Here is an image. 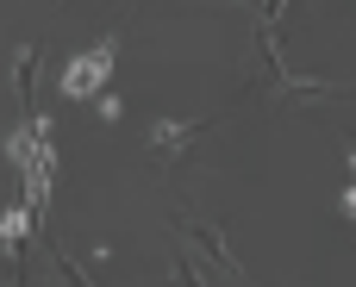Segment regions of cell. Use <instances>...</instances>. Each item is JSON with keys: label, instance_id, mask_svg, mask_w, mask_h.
Returning <instances> with one entry per match:
<instances>
[{"label": "cell", "instance_id": "obj_2", "mask_svg": "<svg viewBox=\"0 0 356 287\" xmlns=\"http://www.w3.org/2000/svg\"><path fill=\"white\" fill-rule=\"evenodd\" d=\"M150 138H156V150H163V156H181V150L200 138V119H156V131H150Z\"/></svg>", "mask_w": 356, "mask_h": 287}, {"label": "cell", "instance_id": "obj_3", "mask_svg": "<svg viewBox=\"0 0 356 287\" xmlns=\"http://www.w3.org/2000/svg\"><path fill=\"white\" fill-rule=\"evenodd\" d=\"M19 231H25V213H6L0 219V244H19Z\"/></svg>", "mask_w": 356, "mask_h": 287}, {"label": "cell", "instance_id": "obj_4", "mask_svg": "<svg viewBox=\"0 0 356 287\" xmlns=\"http://www.w3.org/2000/svg\"><path fill=\"white\" fill-rule=\"evenodd\" d=\"M344 213L356 219V144H350V188H344Z\"/></svg>", "mask_w": 356, "mask_h": 287}, {"label": "cell", "instance_id": "obj_1", "mask_svg": "<svg viewBox=\"0 0 356 287\" xmlns=\"http://www.w3.org/2000/svg\"><path fill=\"white\" fill-rule=\"evenodd\" d=\"M106 75H113V38H100L94 50H81V56L63 69V94H69V100H88V94L106 88Z\"/></svg>", "mask_w": 356, "mask_h": 287}]
</instances>
